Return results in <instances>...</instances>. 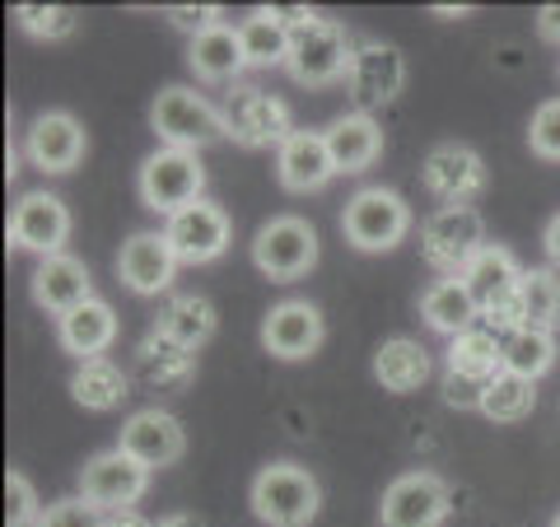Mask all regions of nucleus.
Returning a JSON list of instances; mask_svg holds the SVG:
<instances>
[{
    "instance_id": "obj_25",
    "label": "nucleus",
    "mask_w": 560,
    "mask_h": 527,
    "mask_svg": "<svg viewBox=\"0 0 560 527\" xmlns=\"http://www.w3.org/2000/svg\"><path fill=\"white\" fill-rule=\"evenodd\" d=\"M57 327H61V346L70 350V355L98 360L117 337V313L103 304V298H84V304L70 308Z\"/></svg>"
},
{
    "instance_id": "obj_31",
    "label": "nucleus",
    "mask_w": 560,
    "mask_h": 527,
    "mask_svg": "<svg viewBox=\"0 0 560 527\" xmlns=\"http://www.w3.org/2000/svg\"><path fill=\"white\" fill-rule=\"evenodd\" d=\"M500 368H504V350H500V341L490 337V331H463V337H453V346H448V374H458L467 383H481V388H486Z\"/></svg>"
},
{
    "instance_id": "obj_9",
    "label": "nucleus",
    "mask_w": 560,
    "mask_h": 527,
    "mask_svg": "<svg viewBox=\"0 0 560 527\" xmlns=\"http://www.w3.org/2000/svg\"><path fill=\"white\" fill-rule=\"evenodd\" d=\"M481 248H486V224L471 206H444L440 215H430L425 224L430 267H440L444 276H463Z\"/></svg>"
},
{
    "instance_id": "obj_2",
    "label": "nucleus",
    "mask_w": 560,
    "mask_h": 527,
    "mask_svg": "<svg viewBox=\"0 0 560 527\" xmlns=\"http://www.w3.org/2000/svg\"><path fill=\"white\" fill-rule=\"evenodd\" d=\"M346 243L360 253H388L411 230V210L393 187H364L341 210Z\"/></svg>"
},
{
    "instance_id": "obj_24",
    "label": "nucleus",
    "mask_w": 560,
    "mask_h": 527,
    "mask_svg": "<svg viewBox=\"0 0 560 527\" xmlns=\"http://www.w3.org/2000/svg\"><path fill=\"white\" fill-rule=\"evenodd\" d=\"M523 280V271H518V261L504 253V248H495V243H486V248L477 253V261L463 271V285H467V294L477 298V308L481 313H495L504 298L514 294V285Z\"/></svg>"
},
{
    "instance_id": "obj_42",
    "label": "nucleus",
    "mask_w": 560,
    "mask_h": 527,
    "mask_svg": "<svg viewBox=\"0 0 560 527\" xmlns=\"http://www.w3.org/2000/svg\"><path fill=\"white\" fill-rule=\"evenodd\" d=\"M547 257L560 267V215H551V224H547Z\"/></svg>"
},
{
    "instance_id": "obj_5",
    "label": "nucleus",
    "mask_w": 560,
    "mask_h": 527,
    "mask_svg": "<svg viewBox=\"0 0 560 527\" xmlns=\"http://www.w3.org/2000/svg\"><path fill=\"white\" fill-rule=\"evenodd\" d=\"M150 127L160 131V140L168 150H191V154H197L201 145H215V140L224 136L220 108H210L201 94L183 90V84H168V90L154 94Z\"/></svg>"
},
{
    "instance_id": "obj_8",
    "label": "nucleus",
    "mask_w": 560,
    "mask_h": 527,
    "mask_svg": "<svg viewBox=\"0 0 560 527\" xmlns=\"http://www.w3.org/2000/svg\"><path fill=\"white\" fill-rule=\"evenodd\" d=\"M453 490L434 471H407L383 490L378 504V527H440L448 518Z\"/></svg>"
},
{
    "instance_id": "obj_39",
    "label": "nucleus",
    "mask_w": 560,
    "mask_h": 527,
    "mask_svg": "<svg viewBox=\"0 0 560 527\" xmlns=\"http://www.w3.org/2000/svg\"><path fill=\"white\" fill-rule=\"evenodd\" d=\"M168 24L183 28V33H191V38H201V33L220 28V10H215V5H173V10H168Z\"/></svg>"
},
{
    "instance_id": "obj_4",
    "label": "nucleus",
    "mask_w": 560,
    "mask_h": 527,
    "mask_svg": "<svg viewBox=\"0 0 560 527\" xmlns=\"http://www.w3.org/2000/svg\"><path fill=\"white\" fill-rule=\"evenodd\" d=\"M350 57H355V47H350V33L337 20H323V14H313L304 28L290 33L285 70L300 84H308V90H318V84H331V80L346 75Z\"/></svg>"
},
{
    "instance_id": "obj_33",
    "label": "nucleus",
    "mask_w": 560,
    "mask_h": 527,
    "mask_svg": "<svg viewBox=\"0 0 560 527\" xmlns=\"http://www.w3.org/2000/svg\"><path fill=\"white\" fill-rule=\"evenodd\" d=\"M238 38H243V57H248V66H285L290 28L280 24L271 10H257L253 20L238 28Z\"/></svg>"
},
{
    "instance_id": "obj_26",
    "label": "nucleus",
    "mask_w": 560,
    "mask_h": 527,
    "mask_svg": "<svg viewBox=\"0 0 560 527\" xmlns=\"http://www.w3.org/2000/svg\"><path fill=\"white\" fill-rule=\"evenodd\" d=\"M430 350L411 341V337H393V341H383L378 346V355H374V378L383 383L388 393H416V388H425L430 383Z\"/></svg>"
},
{
    "instance_id": "obj_30",
    "label": "nucleus",
    "mask_w": 560,
    "mask_h": 527,
    "mask_svg": "<svg viewBox=\"0 0 560 527\" xmlns=\"http://www.w3.org/2000/svg\"><path fill=\"white\" fill-rule=\"evenodd\" d=\"M215 327H220L215 304L201 298V294H173L160 308V331L173 337L178 346H187V350H201L210 337H215Z\"/></svg>"
},
{
    "instance_id": "obj_40",
    "label": "nucleus",
    "mask_w": 560,
    "mask_h": 527,
    "mask_svg": "<svg viewBox=\"0 0 560 527\" xmlns=\"http://www.w3.org/2000/svg\"><path fill=\"white\" fill-rule=\"evenodd\" d=\"M444 401H448V407H481V388H471L467 378L448 374V383H444Z\"/></svg>"
},
{
    "instance_id": "obj_14",
    "label": "nucleus",
    "mask_w": 560,
    "mask_h": 527,
    "mask_svg": "<svg viewBox=\"0 0 560 527\" xmlns=\"http://www.w3.org/2000/svg\"><path fill=\"white\" fill-rule=\"evenodd\" d=\"M425 187L444 206H471V197H481L490 187V168L471 145L444 140V145H434L430 160H425Z\"/></svg>"
},
{
    "instance_id": "obj_11",
    "label": "nucleus",
    "mask_w": 560,
    "mask_h": 527,
    "mask_svg": "<svg viewBox=\"0 0 560 527\" xmlns=\"http://www.w3.org/2000/svg\"><path fill=\"white\" fill-rule=\"evenodd\" d=\"M145 485H150V467H140L121 448L98 453L80 471V500H90L94 508H127L131 514V504L145 495Z\"/></svg>"
},
{
    "instance_id": "obj_19",
    "label": "nucleus",
    "mask_w": 560,
    "mask_h": 527,
    "mask_svg": "<svg viewBox=\"0 0 560 527\" xmlns=\"http://www.w3.org/2000/svg\"><path fill=\"white\" fill-rule=\"evenodd\" d=\"M33 298H38V304L51 313V318L61 323L70 308H80L84 298H94V294H90V271H84V261L70 257V253L43 257L38 271H33Z\"/></svg>"
},
{
    "instance_id": "obj_43",
    "label": "nucleus",
    "mask_w": 560,
    "mask_h": 527,
    "mask_svg": "<svg viewBox=\"0 0 560 527\" xmlns=\"http://www.w3.org/2000/svg\"><path fill=\"white\" fill-rule=\"evenodd\" d=\"M154 527H206L197 514H168L164 523H154Z\"/></svg>"
},
{
    "instance_id": "obj_37",
    "label": "nucleus",
    "mask_w": 560,
    "mask_h": 527,
    "mask_svg": "<svg viewBox=\"0 0 560 527\" xmlns=\"http://www.w3.org/2000/svg\"><path fill=\"white\" fill-rule=\"evenodd\" d=\"M38 495L20 471H5V527H38Z\"/></svg>"
},
{
    "instance_id": "obj_41",
    "label": "nucleus",
    "mask_w": 560,
    "mask_h": 527,
    "mask_svg": "<svg viewBox=\"0 0 560 527\" xmlns=\"http://www.w3.org/2000/svg\"><path fill=\"white\" fill-rule=\"evenodd\" d=\"M537 33L547 43H560V5H547V10L537 14Z\"/></svg>"
},
{
    "instance_id": "obj_13",
    "label": "nucleus",
    "mask_w": 560,
    "mask_h": 527,
    "mask_svg": "<svg viewBox=\"0 0 560 527\" xmlns=\"http://www.w3.org/2000/svg\"><path fill=\"white\" fill-rule=\"evenodd\" d=\"M164 238L178 261H191V267H201V261H215L224 248H230V215L215 206V201H197L178 210V215H168L164 224Z\"/></svg>"
},
{
    "instance_id": "obj_1",
    "label": "nucleus",
    "mask_w": 560,
    "mask_h": 527,
    "mask_svg": "<svg viewBox=\"0 0 560 527\" xmlns=\"http://www.w3.org/2000/svg\"><path fill=\"white\" fill-rule=\"evenodd\" d=\"M323 508V490L294 462H271L253 481V514L267 527H308Z\"/></svg>"
},
{
    "instance_id": "obj_32",
    "label": "nucleus",
    "mask_w": 560,
    "mask_h": 527,
    "mask_svg": "<svg viewBox=\"0 0 560 527\" xmlns=\"http://www.w3.org/2000/svg\"><path fill=\"white\" fill-rule=\"evenodd\" d=\"M533 401H537L533 378L514 374V368H500V374L481 388V415L495 420V425H514V420H523L533 411Z\"/></svg>"
},
{
    "instance_id": "obj_7",
    "label": "nucleus",
    "mask_w": 560,
    "mask_h": 527,
    "mask_svg": "<svg viewBox=\"0 0 560 527\" xmlns=\"http://www.w3.org/2000/svg\"><path fill=\"white\" fill-rule=\"evenodd\" d=\"M253 261L271 280H300L318 261V234L300 215H276L253 238Z\"/></svg>"
},
{
    "instance_id": "obj_22",
    "label": "nucleus",
    "mask_w": 560,
    "mask_h": 527,
    "mask_svg": "<svg viewBox=\"0 0 560 527\" xmlns=\"http://www.w3.org/2000/svg\"><path fill=\"white\" fill-rule=\"evenodd\" d=\"M191 374H197V350H187L173 337H164L160 327L140 341V350H136V378L145 383V388H183Z\"/></svg>"
},
{
    "instance_id": "obj_34",
    "label": "nucleus",
    "mask_w": 560,
    "mask_h": 527,
    "mask_svg": "<svg viewBox=\"0 0 560 527\" xmlns=\"http://www.w3.org/2000/svg\"><path fill=\"white\" fill-rule=\"evenodd\" d=\"M500 350H504V368H514L523 378H541L556 364V337H547V331H510Z\"/></svg>"
},
{
    "instance_id": "obj_17",
    "label": "nucleus",
    "mask_w": 560,
    "mask_h": 527,
    "mask_svg": "<svg viewBox=\"0 0 560 527\" xmlns=\"http://www.w3.org/2000/svg\"><path fill=\"white\" fill-rule=\"evenodd\" d=\"M121 453H131V458L140 462V467H173L183 458V448H187V434H183V425L173 420L168 411H160V407H150V411H136L127 425H121V444H117Z\"/></svg>"
},
{
    "instance_id": "obj_35",
    "label": "nucleus",
    "mask_w": 560,
    "mask_h": 527,
    "mask_svg": "<svg viewBox=\"0 0 560 527\" xmlns=\"http://www.w3.org/2000/svg\"><path fill=\"white\" fill-rule=\"evenodd\" d=\"M14 20H20V28L28 33V38H70V33L80 28V14L70 5H20L14 10Z\"/></svg>"
},
{
    "instance_id": "obj_16",
    "label": "nucleus",
    "mask_w": 560,
    "mask_h": 527,
    "mask_svg": "<svg viewBox=\"0 0 560 527\" xmlns=\"http://www.w3.org/2000/svg\"><path fill=\"white\" fill-rule=\"evenodd\" d=\"M327 327L323 313L308 304V298H290V304H276L261 323V346L271 350L276 360H308L313 350L323 346Z\"/></svg>"
},
{
    "instance_id": "obj_36",
    "label": "nucleus",
    "mask_w": 560,
    "mask_h": 527,
    "mask_svg": "<svg viewBox=\"0 0 560 527\" xmlns=\"http://www.w3.org/2000/svg\"><path fill=\"white\" fill-rule=\"evenodd\" d=\"M528 145H533L537 160L560 164V98L541 103V108L533 113V121H528Z\"/></svg>"
},
{
    "instance_id": "obj_3",
    "label": "nucleus",
    "mask_w": 560,
    "mask_h": 527,
    "mask_svg": "<svg viewBox=\"0 0 560 527\" xmlns=\"http://www.w3.org/2000/svg\"><path fill=\"white\" fill-rule=\"evenodd\" d=\"M220 121L224 136L243 150H280L294 136L290 127V108L267 90H253V84H234L230 98L220 103Z\"/></svg>"
},
{
    "instance_id": "obj_29",
    "label": "nucleus",
    "mask_w": 560,
    "mask_h": 527,
    "mask_svg": "<svg viewBox=\"0 0 560 527\" xmlns=\"http://www.w3.org/2000/svg\"><path fill=\"white\" fill-rule=\"evenodd\" d=\"M477 298L467 294L463 276H444L440 285H430L425 298H420V318H425L434 331H444V337H463L477 323Z\"/></svg>"
},
{
    "instance_id": "obj_6",
    "label": "nucleus",
    "mask_w": 560,
    "mask_h": 527,
    "mask_svg": "<svg viewBox=\"0 0 560 527\" xmlns=\"http://www.w3.org/2000/svg\"><path fill=\"white\" fill-rule=\"evenodd\" d=\"M206 187V168L191 150H154L145 164H140V197L160 215H178V210L197 206Z\"/></svg>"
},
{
    "instance_id": "obj_20",
    "label": "nucleus",
    "mask_w": 560,
    "mask_h": 527,
    "mask_svg": "<svg viewBox=\"0 0 560 527\" xmlns=\"http://www.w3.org/2000/svg\"><path fill=\"white\" fill-rule=\"evenodd\" d=\"M84 154V127L70 113H43L28 127V160L43 173H70Z\"/></svg>"
},
{
    "instance_id": "obj_45",
    "label": "nucleus",
    "mask_w": 560,
    "mask_h": 527,
    "mask_svg": "<svg viewBox=\"0 0 560 527\" xmlns=\"http://www.w3.org/2000/svg\"><path fill=\"white\" fill-rule=\"evenodd\" d=\"M434 14H444V20H458V14H471L467 5H434Z\"/></svg>"
},
{
    "instance_id": "obj_38",
    "label": "nucleus",
    "mask_w": 560,
    "mask_h": 527,
    "mask_svg": "<svg viewBox=\"0 0 560 527\" xmlns=\"http://www.w3.org/2000/svg\"><path fill=\"white\" fill-rule=\"evenodd\" d=\"M38 527H103V518L90 500H57L51 508H43Z\"/></svg>"
},
{
    "instance_id": "obj_23",
    "label": "nucleus",
    "mask_w": 560,
    "mask_h": 527,
    "mask_svg": "<svg viewBox=\"0 0 560 527\" xmlns=\"http://www.w3.org/2000/svg\"><path fill=\"white\" fill-rule=\"evenodd\" d=\"M323 140L331 150L337 173H364L383 150V131H378V121L370 113H350L341 121H331V127L323 131Z\"/></svg>"
},
{
    "instance_id": "obj_46",
    "label": "nucleus",
    "mask_w": 560,
    "mask_h": 527,
    "mask_svg": "<svg viewBox=\"0 0 560 527\" xmlns=\"http://www.w3.org/2000/svg\"><path fill=\"white\" fill-rule=\"evenodd\" d=\"M551 527H560V514H556V523H551Z\"/></svg>"
},
{
    "instance_id": "obj_21",
    "label": "nucleus",
    "mask_w": 560,
    "mask_h": 527,
    "mask_svg": "<svg viewBox=\"0 0 560 527\" xmlns=\"http://www.w3.org/2000/svg\"><path fill=\"white\" fill-rule=\"evenodd\" d=\"M276 173H280V187L285 191H318L337 164H331V150L318 131H294L285 145L276 150Z\"/></svg>"
},
{
    "instance_id": "obj_44",
    "label": "nucleus",
    "mask_w": 560,
    "mask_h": 527,
    "mask_svg": "<svg viewBox=\"0 0 560 527\" xmlns=\"http://www.w3.org/2000/svg\"><path fill=\"white\" fill-rule=\"evenodd\" d=\"M103 527H154V523H145L140 514H117V518H108Z\"/></svg>"
},
{
    "instance_id": "obj_18",
    "label": "nucleus",
    "mask_w": 560,
    "mask_h": 527,
    "mask_svg": "<svg viewBox=\"0 0 560 527\" xmlns=\"http://www.w3.org/2000/svg\"><path fill=\"white\" fill-rule=\"evenodd\" d=\"M117 276L136 294H164L178 276V257H173L164 234H131L117 253Z\"/></svg>"
},
{
    "instance_id": "obj_10",
    "label": "nucleus",
    "mask_w": 560,
    "mask_h": 527,
    "mask_svg": "<svg viewBox=\"0 0 560 527\" xmlns=\"http://www.w3.org/2000/svg\"><path fill=\"white\" fill-rule=\"evenodd\" d=\"M486 318H490V327H500L504 337H510V331H547V337H556V327H560V280L551 271H523L514 294L504 298L495 313H486Z\"/></svg>"
},
{
    "instance_id": "obj_27",
    "label": "nucleus",
    "mask_w": 560,
    "mask_h": 527,
    "mask_svg": "<svg viewBox=\"0 0 560 527\" xmlns=\"http://www.w3.org/2000/svg\"><path fill=\"white\" fill-rule=\"evenodd\" d=\"M187 61L206 84H230V80H238V70L248 66L238 28H230V24H220V28L201 33V38H191Z\"/></svg>"
},
{
    "instance_id": "obj_12",
    "label": "nucleus",
    "mask_w": 560,
    "mask_h": 527,
    "mask_svg": "<svg viewBox=\"0 0 560 527\" xmlns=\"http://www.w3.org/2000/svg\"><path fill=\"white\" fill-rule=\"evenodd\" d=\"M401 80H407V61L401 51L388 43H364L355 47L346 70V90L355 98L360 113H374V108H388V103L401 94Z\"/></svg>"
},
{
    "instance_id": "obj_15",
    "label": "nucleus",
    "mask_w": 560,
    "mask_h": 527,
    "mask_svg": "<svg viewBox=\"0 0 560 527\" xmlns=\"http://www.w3.org/2000/svg\"><path fill=\"white\" fill-rule=\"evenodd\" d=\"M70 238V210L51 197V191H28V197L10 210V243L28 248L38 257H57Z\"/></svg>"
},
{
    "instance_id": "obj_28",
    "label": "nucleus",
    "mask_w": 560,
    "mask_h": 527,
    "mask_svg": "<svg viewBox=\"0 0 560 527\" xmlns=\"http://www.w3.org/2000/svg\"><path fill=\"white\" fill-rule=\"evenodd\" d=\"M131 393V378L127 368L113 364V360H80V368L70 374V397L80 401L84 411H117Z\"/></svg>"
}]
</instances>
